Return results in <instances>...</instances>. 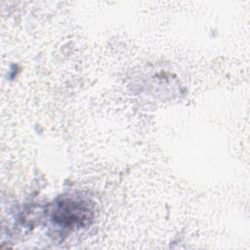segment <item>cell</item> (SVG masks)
Masks as SVG:
<instances>
[{"label": "cell", "instance_id": "cell-1", "mask_svg": "<svg viewBox=\"0 0 250 250\" xmlns=\"http://www.w3.org/2000/svg\"><path fill=\"white\" fill-rule=\"evenodd\" d=\"M91 212L84 202L65 199L58 203L55 210V220L67 228L80 227L90 219Z\"/></svg>", "mask_w": 250, "mask_h": 250}]
</instances>
